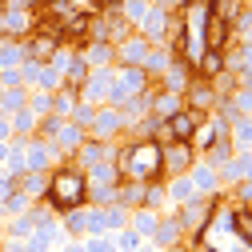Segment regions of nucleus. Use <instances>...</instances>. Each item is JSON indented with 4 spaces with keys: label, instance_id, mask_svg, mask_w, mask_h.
Segmentation results:
<instances>
[{
    "label": "nucleus",
    "instance_id": "1",
    "mask_svg": "<svg viewBox=\"0 0 252 252\" xmlns=\"http://www.w3.org/2000/svg\"><path fill=\"white\" fill-rule=\"evenodd\" d=\"M112 164L120 168V176L140 180V184H148V180H164V164H160V140H152V136L132 140L128 148H120V152L112 156Z\"/></svg>",
    "mask_w": 252,
    "mask_h": 252
},
{
    "label": "nucleus",
    "instance_id": "2",
    "mask_svg": "<svg viewBox=\"0 0 252 252\" xmlns=\"http://www.w3.org/2000/svg\"><path fill=\"white\" fill-rule=\"evenodd\" d=\"M44 196H48V204H52L56 212L88 204V176H84V168L60 164V168L48 176V192H44Z\"/></svg>",
    "mask_w": 252,
    "mask_h": 252
},
{
    "label": "nucleus",
    "instance_id": "3",
    "mask_svg": "<svg viewBox=\"0 0 252 252\" xmlns=\"http://www.w3.org/2000/svg\"><path fill=\"white\" fill-rule=\"evenodd\" d=\"M212 212H216V196H192L188 204H180V208H176V220H180V228H184V232L200 236V232L208 228Z\"/></svg>",
    "mask_w": 252,
    "mask_h": 252
},
{
    "label": "nucleus",
    "instance_id": "4",
    "mask_svg": "<svg viewBox=\"0 0 252 252\" xmlns=\"http://www.w3.org/2000/svg\"><path fill=\"white\" fill-rule=\"evenodd\" d=\"M160 164H164V176H180L196 164V148L192 140H164L160 144Z\"/></svg>",
    "mask_w": 252,
    "mask_h": 252
},
{
    "label": "nucleus",
    "instance_id": "5",
    "mask_svg": "<svg viewBox=\"0 0 252 252\" xmlns=\"http://www.w3.org/2000/svg\"><path fill=\"white\" fill-rule=\"evenodd\" d=\"M216 104H220V96H216L212 80H204V76L192 72V80H188V88H184V108H192V112L208 116V112H216Z\"/></svg>",
    "mask_w": 252,
    "mask_h": 252
},
{
    "label": "nucleus",
    "instance_id": "6",
    "mask_svg": "<svg viewBox=\"0 0 252 252\" xmlns=\"http://www.w3.org/2000/svg\"><path fill=\"white\" fill-rule=\"evenodd\" d=\"M200 40H204V48H212V52H228V44H232V24H228L224 16L208 12L204 24H200Z\"/></svg>",
    "mask_w": 252,
    "mask_h": 252
},
{
    "label": "nucleus",
    "instance_id": "7",
    "mask_svg": "<svg viewBox=\"0 0 252 252\" xmlns=\"http://www.w3.org/2000/svg\"><path fill=\"white\" fill-rule=\"evenodd\" d=\"M112 156H116V152H112V144H108V140H96V136H84V144H80V148L72 152V164L88 172V168H96V164L112 160Z\"/></svg>",
    "mask_w": 252,
    "mask_h": 252
},
{
    "label": "nucleus",
    "instance_id": "8",
    "mask_svg": "<svg viewBox=\"0 0 252 252\" xmlns=\"http://www.w3.org/2000/svg\"><path fill=\"white\" fill-rule=\"evenodd\" d=\"M120 128H124L120 108H116V104H96V116H92V124H88V136L108 140V136H116Z\"/></svg>",
    "mask_w": 252,
    "mask_h": 252
},
{
    "label": "nucleus",
    "instance_id": "9",
    "mask_svg": "<svg viewBox=\"0 0 252 252\" xmlns=\"http://www.w3.org/2000/svg\"><path fill=\"white\" fill-rule=\"evenodd\" d=\"M148 48H152L148 36H124V40L116 44V64H120V68H140L144 56H148Z\"/></svg>",
    "mask_w": 252,
    "mask_h": 252
},
{
    "label": "nucleus",
    "instance_id": "10",
    "mask_svg": "<svg viewBox=\"0 0 252 252\" xmlns=\"http://www.w3.org/2000/svg\"><path fill=\"white\" fill-rule=\"evenodd\" d=\"M108 84H112V68H92L88 80L80 84V100H88V104H104V100H108Z\"/></svg>",
    "mask_w": 252,
    "mask_h": 252
},
{
    "label": "nucleus",
    "instance_id": "11",
    "mask_svg": "<svg viewBox=\"0 0 252 252\" xmlns=\"http://www.w3.org/2000/svg\"><path fill=\"white\" fill-rule=\"evenodd\" d=\"M80 56L88 60V68H112L116 64V44L112 40H84L80 44Z\"/></svg>",
    "mask_w": 252,
    "mask_h": 252
},
{
    "label": "nucleus",
    "instance_id": "12",
    "mask_svg": "<svg viewBox=\"0 0 252 252\" xmlns=\"http://www.w3.org/2000/svg\"><path fill=\"white\" fill-rule=\"evenodd\" d=\"M52 156H60V152L52 148V140H40V136L24 140V168H36V172H44V168L52 164Z\"/></svg>",
    "mask_w": 252,
    "mask_h": 252
},
{
    "label": "nucleus",
    "instance_id": "13",
    "mask_svg": "<svg viewBox=\"0 0 252 252\" xmlns=\"http://www.w3.org/2000/svg\"><path fill=\"white\" fill-rule=\"evenodd\" d=\"M60 48V40L52 36V32H44V28H36L32 36H24V52H28V60H52V52Z\"/></svg>",
    "mask_w": 252,
    "mask_h": 252
},
{
    "label": "nucleus",
    "instance_id": "14",
    "mask_svg": "<svg viewBox=\"0 0 252 252\" xmlns=\"http://www.w3.org/2000/svg\"><path fill=\"white\" fill-rule=\"evenodd\" d=\"M84 136H88V132L80 128V124H72V120H64V124H60V132L52 136V148H56L60 156H68V160H72V152H76V148L84 144Z\"/></svg>",
    "mask_w": 252,
    "mask_h": 252
},
{
    "label": "nucleus",
    "instance_id": "15",
    "mask_svg": "<svg viewBox=\"0 0 252 252\" xmlns=\"http://www.w3.org/2000/svg\"><path fill=\"white\" fill-rule=\"evenodd\" d=\"M188 176H192V184H196V192L200 196H220V172H216V164H192L188 168Z\"/></svg>",
    "mask_w": 252,
    "mask_h": 252
},
{
    "label": "nucleus",
    "instance_id": "16",
    "mask_svg": "<svg viewBox=\"0 0 252 252\" xmlns=\"http://www.w3.org/2000/svg\"><path fill=\"white\" fill-rule=\"evenodd\" d=\"M148 240H152L156 248H160V252H164V248H176V244L184 240V228H180V220H176V216H160V224H156V232H152Z\"/></svg>",
    "mask_w": 252,
    "mask_h": 252
},
{
    "label": "nucleus",
    "instance_id": "17",
    "mask_svg": "<svg viewBox=\"0 0 252 252\" xmlns=\"http://www.w3.org/2000/svg\"><path fill=\"white\" fill-rule=\"evenodd\" d=\"M188 80H192V64H188V60H172V68L160 76V88L164 92H176V96H184V88H188Z\"/></svg>",
    "mask_w": 252,
    "mask_h": 252
},
{
    "label": "nucleus",
    "instance_id": "18",
    "mask_svg": "<svg viewBox=\"0 0 252 252\" xmlns=\"http://www.w3.org/2000/svg\"><path fill=\"white\" fill-rule=\"evenodd\" d=\"M164 196H168V200L180 208V204H188L192 196H200V192H196L192 176H188V172H180V176H168V180H164Z\"/></svg>",
    "mask_w": 252,
    "mask_h": 252
},
{
    "label": "nucleus",
    "instance_id": "19",
    "mask_svg": "<svg viewBox=\"0 0 252 252\" xmlns=\"http://www.w3.org/2000/svg\"><path fill=\"white\" fill-rule=\"evenodd\" d=\"M24 60H28L24 36H0V72H4V68H20Z\"/></svg>",
    "mask_w": 252,
    "mask_h": 252
},
{
    "label": "nucleus",
    "instance_id": "20",
    "mask_svg": "<svg viewBox=\"0 0 252 252\" xmlns=\"http://www.w3.org/2000/svg\"><path fill=\"white\" fill-rule=\"evenodd\" d=\"M192 72H196V76H204V80H216L220 72H228V68H224V52L200 48V56L192 60Z\"/></svg>",
    "mask_w": 252,
    "mask_h": 252
},
{
    "label": "nucleus",
    "instance_id": "21",
    "mask_svg": "<svg viewBox=\"0 0 252 252\" xmlns=\"http://www.w3.org/2000/svg\"><path fill=\"white\" fill-rule=\"evenodd\" d=\"M12 184L20 188V192H24L28 200H36V196H44V192H48V172H36V168H28V172L12 176Z\"/></svg>",
    "mask_w": 252,
    "mask_h": 252
},
{
    "label": "nucleus",
    "instance_id": "22",
    "mask_svg": "<svg viewBox=\"0 0 252 252\" xmlns=\"http://www.w3.org/2000/svg\"><path fill=\"white\" fill-rule=\"evenodd\" d=\"M156 224H160V212H156V208H144V204H140V208L128 212V228H132L136 236H144V240L156 232Z\"/></svg>",
    "mask_w": 252,
    "mask_h": 252
},
{
    "label": "nucleus",
    "instance_id": "23",
    "mask_svg": "<svg viewBox=\"0 0 252 252\" xmlns=\"http://www.w3.org/2000/svg\"><path fill=\"white\" fill-rule=\"evenodd\" d=\"M116 204L120 208H140L144 204V184L140 180H128V176H120V184H116Z\"/></svg>",
    "mask_w": 252,
    "mask_h": 252
},
{
    "label": "nucleus",
    "instance_id": "24",
    "mask_svg": "<svg viewBox=\"0 0 252 252\" xmlns=\"http://www.w3.org/2000/svg\"><path fill=\"white\" fill-rule=\"evenodd\" d=\"M36 124H40V116L32 112V108H16L12 116H8V128H12V136H20V140H28V136H36Z\"/></svg>",
    "mask_w": 252,
    "mask_h": 252
},
{
    "label": "nucleus",
    "instance_id": "25",
    "mask_svg": "<svg viewBox=\"0 0 252 252\" xmlns=\"http://www.w3.org/2000/svg\"><path fill=\"white\" fill-rule=\"evenodd\" d=\"M184 108V96H176V92H152V104H148V112L156 116V120H168L172 112H180Z\"/></svg>",
    "mask_w": 252,
    "mask_h": 252
},
{
    "label": "nucleus",
    "instance_id": "26",
    "mask_svg": "<svg viewBox=\"0 0 252 252\" xmlns=\"http://www.w3.org/2000/svg\"><path fill=\"white\" fill-rule=\"evenodd\" d=\"M228 140L232 148H252V116H240V112L228 116Z\"/></svg>",
    "mask_w": 252,
    "mask_h": 252
},
{
    "label": "nucleus",
    "instance_id": "27",
    "mask_svg": "<svg viewBox=\"0 0 252 252\" xmlns=\"http://www.w3.org/2000/svg\"><path fill=\"white\" fill-rule=\"evenodd\" d=\"M24 104H28V84H12V88L0 84V116H12Z\"/></svg>",
    "mask_w": 252,
    "mask_h": 252
},
{
    "label": "nucleus",
    "instance_id": "28",
    "mask_svg": "<svg viewBox=\"0 0 252 252\" xmlns=\"http://www.w3.org/2000/svg\"><path fill=\"white\" fill-rule=\"evenodd\" d=\"M76 100H80V92H76V88H68V84H60V88L52 92V112H56L60 120H68V116H72V108H76Z\"/></svg>",
    "mask_w": 252,
    "mask_h": 252
},
{
    "label": "nucleus",
    "instance_id": "29",
    "mask_svg": "<svg viewBox=\"0 0 252 252\" xmlns=\"http://www.w3.org/2000/svg\"><path fill=\"white\" fill-rule=\"evenodd\" d=\"M88 72H92V68H88V60H84V56H80V48H76V52H72V60L64 64V84L80 92V84L88 80Z\"/></svg>",
    "mask_w": 252,
    "mask_h": 252
},
{
    "label": "nucleus",
    "instance_id": "30",
    "mask_svg": "<svg viewBox=\"0 0 252 252\" xmlns=\"http://www.w3.org/2000/svg\"><path fill=\"white\" fill-rule=\"evenodd\" d=\"M228 228H232V232H240V240H244V244H252V208L236 204V208L228 212Z\"/></svg>",
    "mask_w": 252,
    "mask_h": 252
},
{
    "label": "nucleus",
    "instance_id": "31",
    "mask_svg": "<svg viewBox=\"0 0 252 252\" xmlns=\"http://www.w3.org/2000/svg\"><path fill=\"white\" fill-rule=\"evenodd\" d=\"M64 232H72V236H88V204H80V208H64Z\"/></svg>",
    "mask_w": 252,
    "mask_h": 252
},
{
    "label": "nucleus",
    "instance_id": "32",
    "mask_svg": "<svg viewBox=\"0 0 252 252\" xmlns=\"http://www.w3.org/2000/svg\"><path fill=\"white\" fill-rule=\"evenodd\" d=\"M116 8H120V16L128 20L132 28H140V20H144V16H148V8H152V0H120Z\"/></svg>",
    "mask_w": 252,
    "mask_h": 252
},
{
    "label": "nucleus",
    "instance_id": "33",
    "mask_svg": "<svg viewBox=\"0 0 252 252\" xmlns=\"http://www.w3.org/2000/svg\"><path fill=\"white\" fill-rule=\"evenodd\" d=\"M168 204V196H164V180H148L144 184V208H156L160 212Z\"/></svg>",
    "mask_w": 252,
    "mask_h": 252
},
{
    "label": "nucleus",
    "instance_id": "34",
    "mask_svg": "<svg viewBox=\"0 0 252 252\" xmlns=\"http://www.w3.org/2000/svg\"><path fill=\"white\" fill-rule=\"evenodd\" d=\"M88 236H108V220L100 204H88Z\"/></svg>",
    "mask_w": 252,
    "mask_h": 252
},
{
    "label": "nucleus",
    "instance_id": "35",
    "mask_svg": "<svg viewBox=\"0 0 252 252\" xmlns=\"http://www.w3.org/2000/svg\"><path fill=\"white\" fill-rule=\"evenodd\" d=\"M104 220H108V232L128 228V208H120V204H104Z\"/></svg>",
    "mask_w": 252,
    "mask_h": 252
},
{
    "label": "nucleus",
    "instance_id": "36",
    "mask_svg": "<svg viewBox=\"0 0 252 252\" xmlns=\"http://www.w3.org/2000/svg\"><path fill=\"white\" fill-rule=\"evenodd\" d=\"M92 116H96V104H88V100H76V108H72V124H80V128L88 132V124H92Z\"/></svg>",
    "mask_w": 252,
    "mask_h": 252
},
{
    "label": "nucleus",
    "instance_id": "37",
    "mask_svg": "<svg viewBox=\"0 0 252 252\" xmlns=\"http://www.w3.org/2000/svg\"><path fill=\"white\" fill-rule=\"evenodd\" d=\"M0 208H4V212H12V216H16V212H24V208H32V200H28V196L20 192V188H12V192L4 196V204H0Z\"/></svg>",
    "mask_w": 252,
    "mask_h": 252
},
{
    "label": "nucleus",
    "instance_id": "38",
    "mask_svg": "<svg viewBox=\"0 0 252 252\" xmlns=\"http://www.w3.org/2000/svg\"><path fill=\"white\" fill-rule=\"evenodd\" d=\"M28 108H32L36 116H48V112H52V92H40V88H36L32 96H28Z\"/></svg>",
    "mask_w": 252,
    "mask_h": 252
},
{
    "label": "nucleus",
    "instance_id": "39",
    "mask_svg": "<svg viewBox=\"0 0 252 252\" xmlns=\"http://www.w3.org/2000/svg\"><path fill=\"white\" fill-rule=\"evenodd\" d=\"M84 252H116V244H112L108 236H92V240L84 244Z\"/></svg>",
    "mask_w": 252,
    "mask_h": 252
},
{
    "label": "nucleus",
    "instance_id": "40",
    "mask_svg": "<svg viewBox=\"0 0 252 252\" xmlns=\"http://www.w3.org/2000/svg\"><path fill=\"white\" fill-rule=\"evenodd\" d=\"M124 236H120V252H136V244H140V236L132 232V228H120Z\"/></svg>",
    "mask_w": 252,
    "mask_h": 252
},
{
    "label": "nucleus",
    "instance_id": "41",
    "mask_svg": "<svg viewBox=\"0 0 252 252\" xmlns=\"http://www.w3.org/2000/svg\"><path fill=\"white\" fill-rule=\"evenodd\" d=\"M236 196L244 208H252V180H236Z\"/></svg>",
    "mask_w": 252,
    "mask_h": 252
},
{
    "label": "nucleus",
    "instance_id": "42",
    "mask_svg": "<svg viewBox=\"0 0 252 252\" xmlns=\"http://www.w3.org/2000/svg\"><path fill=\"white\" fill-rule=\"evenodd\" d=\"M12 188H16V184H12V176H8V172H4V176H0V204H4V196H8V192H12Z\"/></svg>",
    "mask_w": 252,
    "mask_h": 252
},
{
    "label": "nucleus",
    "instance_id": "43",
    "mask_svg": "<svg viewBox=\"0 0 252 252\" xmlns=\"http://www.w3.org/2000/svg\"><path fill=\"white\" fill-rule=\"evenodd\" d=\"M4 252H28V244H24V240H12V236H8V244H4Z\"/></svg>",
    "mask_w": 252,
    "mask_h": 252
},
{
    "label": "nucleus",
    "instance_id": "44",
    "mask_svg": "<svg viewBox=\"0 0 252 252\" xmlns=\"http://www.w3.org/2000/svg\"><path fill=\"white\" fill-rule=\"evenodd\" d=\"M0 140H12V128H8V116H0Z\"/></svg>",
    "mask_w": 252,
    "mask_h": 252
},
{
    "label": "nucleus",
    "instance_id": "45",
    "mask_svg": "<svg viewBox=\"0 0 252 252\" xmlns=\"http://www.w3.org/2000/svg\"><path fill=\"white\" fill-rule=\"evenodd\" d=\"M192 252H216L212 244H204V236H196V244H192Z\"/></svg>",
    "mask_w": 252,
    "mask_h": 252
},
{
    "label": "nucleus",
    "instance_id": "46",
    "mask_svg": "<svg viewBox=\"0 0 252 252\" xmlns=\"http://www.w3.org/2000/svg\"><path fill=\"white\" fill-rule=\"evenodd\" d=\"M136 252H160V248H156V244L148 240V244H136Z\"/></svg>",
    "mask_w": 252,
    "mask_h": 252
},
{
    "label": "nucleus",
    "instance_id": "47",
    "mask_svg": "<svg viewBox=\"0 0 252 252\" xmlns=\"http://www.w3.org/2000/svg\"><path fill=\"white\" fill-rule=\"evenodd\" d=\"M8 160V140H0V164Z\"/></svg>",
    "mask_w": 252,
    "mask_h": 252
},
{
    "label": "nucleus",
    "instance_id": "48",
    "mask_svg": "<svg viewBox=\"0 0 252 252\" xmlns=\"http://www.w3.org/2000/svg\"><path fill=\"white\" fill-rule=\"evenodd\" d=\"M120 4V0H100V8H116Z\"/></svg>",
    "mask_w": 252,
    "mask_h": 252
},
{
    "label": "nucleus",
    "instance_id": "49",
    "mask_svg": "<svg viewBox=\"0 0 252 252\" xmlns=\"http://www.w3.org/2000/svg\"><path fill=\"white\" fill-rule=\"evenodd\" d=\"M64 252H84V244H68V248H64Z\"/></svg>",
    "mask_w": 252,
    "mask_h": 252
},
{
    "label": "nucleus",
    "instance_id": "50",
    "mask_svg": "<svg viewBox=\"0 0 252 252\" xmlns=\"http://www.w3.org/2000/svg\"><path fill=\"white\" fill-rule=\"evenodd\" d=\"M164 252H184V248H180V244H176V248H164Z\"/></svg>",
    "mask_w": 252,
    "mask_h": 252
}]
</instances>
